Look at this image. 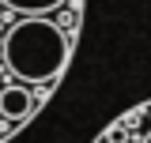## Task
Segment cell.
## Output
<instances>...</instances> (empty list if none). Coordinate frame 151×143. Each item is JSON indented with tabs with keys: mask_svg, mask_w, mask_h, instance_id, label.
I'll use <instances>...</instances> for the list:
<instances>
[{
	"mask_svg": "<svg viewBox=\"0 0 151 143\" xmlns=\"http://www.w3.org/2000/svg\"><path fill=\"white\" fill-rule=\"evenodd\" d=\"M42 102L45 98L34 94L30 87H23V83H4L0 87V117L12 121V124H23L27 117H34Z\"/></svg>",
	"mask_w": 151,
	"mask_h": 143,
	"instance_id": "cell-1",
	"label": "cell"
},
{
	"mask_svg": "<svg viewBox=\"0 0 151 143\" xmlns=\"http://www.w3.org/2000/svg\"><path fill=\"white\" fill-rule=\"evenodd\" d=\"M12 15H53L60 8H79V0H0Z\"/></svg>",
	"mask_w": 151,
	"mask_h": 143,
	"instance_id": "cell-2",
	"label": "cell"
},
{
	"mask_svg": "<svg viewBox=\"0 0 151 143\" xmlns=\"http://www.w3.org/2000/svg\"><path fill=\"white\" fill-rule=\"evenodd\" d=\"M15 128H19V124H12V121H4V117H0V139H8Z\"/></svg>",
	"mask_w": 151,
	"mask_h": 143,
	"instance_id": "cell-3",
	"label": "cell"
}]
</instances>
